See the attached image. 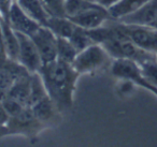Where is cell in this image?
<instances>
[{"mask_svg":"<svg viewBox=\"0 0 157 147\" xmlns=\"http://www.w3.org/2000/svg\"><path fill=\"white\" fill-rule=\"evenodd\" d=\"M78 53L76 48L68 38L57 37V59L72 63Z\"/></svg>","mask_w":157,"mask_h":147,"instance_id":"obj_17","label":"cell"},{"mask_svg":"<svg viewBox=\"0 0 157 147\" xmlns=\"http://www.w3.org/2000/svg\"><path fill=\"white\" fill-rule=\"evenodd\" d=\"M141 68L143 75L152 83L154 86L157 87V57L146 59L141 63H138Z\"/></svg>","mask_w":157,"mask_h":147,"instance_id":"obj_20","label":"cell"},{"mask_svg":"<svg viewBox=\"0 0 157 147\" xmlns=\"http://www.w3.org/2000/svg\"><path fill=\"white\" fill-rule=\"evenodd\" d=\"M90 1H96V0H90Z\"/></svg>","mask_w":157,"mask_h":147,"instance_id":"obj_28","label":"cell"},{"mask_svg":"<svg viewBox=\"0 0 157 147\" xmlns=\"http://www.w3.org/2000/svg\"><path fill=\"white\" fill-rule=\"evenodd\" d=\"M8 23L14 31L25 33L28 36H31L40 27L38 23H36L33 18H30L23 11V9L18 6V3L15 0L12 3L11 9H10Z\"/></svg>","mask_w":157,"mask_h":147,"instance_id":"obj_9","label":"cell"},{"mask_svg":"<svg viewBox=\"0 0 157 147\" xmlns=\"http://www.w3.org/2000/svg\"><path fill=\"white\" fill-rule=\"evenodd\" d=\"M1 103H2L3 107L6 108V111L8 112L10 117H14L16 115H18L21 112H23L26 106H24L22 103H20L18 101H16L15 99L9 97V96H6L2 100H1Z\"/></svg>","mask_w":157,"mask_h":147,"instance_id":"obj_22","label":"cell"},{"mask_svg":"<svg viewBox=\"0 0 157 147\" xmlns=\"http://www.w3.org/2000/svg\"><path fill=\"white\" fill-rule=\"evenodd\" d=\"M10 120V116L6 108L3 107L2 103L0 101V128H5L8 126V123Z\"/></svg>","mask_w":157,"mask_h":147,"instance_id":"obj_24","label":"cell"},{"mask_svg":"<svg viewBox=\"0 0 157 147\" xmlns=\"http://www.w3.org/2000/svg\"><path fill=\"white\" fill-rule=\"evenodd\" d=\"M98 5L99 3H97L96 1H90V0H65L66 16L68 18L73 17L85 10L94 8Z\"/></svg>","mask_w":157,"mask_h":147,"instance_id":"obj_18","label":"cell"},{"mask_svg":"<svg viewBox=\"0 0 157 147\" xmlns=\"http://www.w3.org/2000/svg\"><path fill=\"white\" fill-rule=\"evenodd\" d=\"M13 2L14 0H0V16L6 21H8L10 9Z\"/></svg>","mask_w":157,"mask_h":147,"instance_id":"obj_23","label":"cell"},{"mask_svg":"<svg viewBox=\"0 0 157 147\" xmlns=\"http://www.w3.org/2000/svg\"><path fill=\"white\" fill-rule=\"evenodd\" d=\"M30 78L31 73H27L21 76L14 82L7 95L22 103L26 107H28L29 97H30Z\"/></svg>","mask_w":157,"mask_h":147,"instance_id":"obj_12","label":"cell"},{"mask_svg":"<svg viewBox=\"0 0 157 147\" xmlns=\"http://www.w3.org/2000/svg\"><path fill=\"white\" fill-rule=\"evenodd\" d=\"M151 27H152V28H154V29H156V30H157V17H156V20H155V22L153 23V25H152V26H151Z\"/></svg>","mask_w":157,"mask_h":147,"instance_id":"obj_27","label":"cell"},{"mask_svg":"<svg viewBox=\"0 0 157 147\" xmlns=\"http://www.w3.org/2000/svg\"><path fill=\"white\" fill-rule=\"evenodd\" d=\"M120 0H96V2L99 3L100 6H102L105 9H109L112 6H114L115 3H117Z\"/></svg>","mask_w":157,"mask_h":147,"instance_id":"obj_26","label":"cell"},{"mask_svg":"<svg viewBox=\"0 0 157 147\" xmlns=\"http://www.w3.org/2000/svg\"><path fill=\"white\" fill-rule=\"evenodd\" d=\"M111 73L114 77L129 81L132 84L151 91L157 97V87L143 75L141 68L136 61L130 59H114L111 65Z\"/></svg>","mask_w":157,"mask_h":147,"instance_id":"obj_2","label":"cell"},{"mask_svg":"<svg viewBox=\"0 0 157 147\" xmlns=\"http://www.w3.org/2000/svg\"><path fill=\"white\" fill-rule=\"evenodd\" d=\"M46 27H48L57 37L68 38L69 39L78 26L66 16L65 17L51 16Z\"/></svg>","mask_w":157,"mask_h":147,"instance_id":"obj_14","label":"cell"},{"mask_svg":"<svg viewBox=\"0 0 157 147\" xmlns=\"http://www.w3.org/2000/svg\"><path fill=\"white\" fill-rule=\"evenodd\" d=\"M48 95L56 104L58 111L67 110L73 103V92L80 74L71 63L55 59L44 63L39 70Z\"/></svg>","mask_w":157,"mask_h":147,"instance_id":"obj_1","label":"cell"},{"mask_svg":"<svg viewBox=\"0 0 157 147\" xmlns=\"http://www.w3.org/2000/svg\"><path fill=\"white\" fill-rule=\"evenodd\" d=\"M0 28L2 32L3 42H5L6 52L8 59L13 61L18 60V39L16 32L12 29L8 21L0 16ZM18 62V61H17Z\"/></svg>","mask_w":157,"mask_h":147,"instance_id":"obj_11","label":"cell"},{"mask_svg":"<svg viewBox=\"0 0 157 147\" xmlns=\"http://www.w3.org/2000/svg\"><path fill=\"white\" fill-rule=\"evenodd\" d=\"M109 57L108 53L100 44L94 43L85 50L78 52L71 66L80 75L93 73L102 68Z\"/></svg>","mask_w":157,"mask_h":147,"instance_id":"obj_3","label":"cell"},{"mask_svg":"<svg viewBox=\"0 0 157 147\" xmlns=\"http://www.w3.org/2000/svg\"><path fill=\"white\" fill-rule=\"evenodd\" d=\"M23 11L40 26H46L51 15L40 0H15Z\"/></svg>","mask_w":157,"mask_h":147,"instance_id":"obj_10","label":"cell"},{"mask_svg":"<svg viewBox=\"0 0 157 147\" xmlns=\"http://www.w3.org/2000/svg\"><path fill=\"white\" fill-rule=\"evenodd\" d=\"M46 96L48 95L45 89V86H44L43 81H42L41 75L39 74V72L33 73L30 78V97H29L28 107L33 106V104L39 102L40 100L43 99Z\"/></svg>","mask_w":157,"mask_h":147,"instance_id":"obj_16","label":"cell"},{"mask_svg":"<svg viewBox=\"0 0 157 147\" xmlns=\"http://www.w3.org/2000/svg\"><path fill=\"white\" fill-rule=\"evenodd\" d=\"M111 18L109 10L98 5L94 8L85 10L73 17H70L69 20H71L78 27H81L85 30H92L101 27Z\"/></svg>","mask_w":157,"mask_h":147,"instance_id":"obj_6","label":"cell"},{"mask_svg":"<svg viewBox=\"0 0 157 147\" xmlns=\"http://www.w3.org/2000/svg\"><path fill=\"white\" fill-rule=\"evenodd\" d=\"M30 108L33 111L35 117L41 123H48L50 120H52L54 118L56 112L58 111L56 104L53 102V100L48 96L44 97L39 102H37L33 106H30Z\"/></svg>","mask_w":157,"mask_h":147,"instance_id":"obj_13","label":"cell"},{"mask_svg":"<svg viewBox=\"0 0 157 147\" xmlns=\"http://www.w3.org/2000/svg\"><path fill=\"white\" fill-rule=\"evenodd\" d=\"M27 73L29 72L17 61L8 59L0 66V101L8 95L14 82Z\"/></svg>","mask_w":157,"mask_h":147,"instance_id":"obj_8","label":"cell"},{"mask_svg":"<svg viewBox=\"0 0 157 147\" xmlns=\"http://www.w3.org/2000/svg\"><path fill=\"white\" fill-rule=\"evenodd\" d=\"M16 32L18 39V62L29 72L36 73L39 72L42 67V60L38 48L30 36L22 32Z\"/></svg>","mask_w":157,"mask_h":147,"instance_id":"obj_4","label":"cell"},{"mask_svg":"<svg viewBox=\"0 0 157 147\" xmlns=\"http://www.w3.org/2000/svg\"><path fill=\"white\" fill-rule=\"evenodd\" d=\"M51 16L65 17V0H40ZM67 17V16H66Z\"/></svg>","mask_w":157,"mask_h":147,"instance_id":"obj_21","label":"cell"},{"mask_svg":"<svg viewBox=\"0 0 157 147\" xmlns=\"http://www.w3.org/2000/svg\"><path fill=\"white\" fill-rule=\"evenodd\" d=\"M7 60H8V56H7V52H6L2 32H1V28H0V66L3 65Z\"/></svg>","mask_w":157,"mask_h":147,"instance_id":"obj_25","label":"cell"},{"mask_svg":"<svg viewBox=\"0 0 157 147\" xmlns=\"http://www.w3.org/2000/svg\"><path fill=\"white\" fill-rule=\"evenodd\" d=\"M69 40L74 45V47L76 48L78 52H81V51L85 50L86 47H88L90 45L95 43L92 38L90 37L87 30L81 28V27H76V29L73 31V33L69 38Z\"/></svg>","mask_w":157,"mask_h":147,"instance_id":"obj_19","label":"cell"},{"mask_svg":"<svg viewBox=\"0 0 157 147\" xmlns=\"http://www.w3.org/2000/svg\"><path fill=\"white\" fill-rule=\"evenodd\" d=\"M30 37L37 46L43 65L57 59V36L48 27L40 26Z\"/></svg>","mask_w":157,"mask_h":147,"instance_id":"obj_5","label":"cell"},{"mask_svg":"<svg viewBox=\"0 0 157 147\" xmlns=\"http://www.w3.org/2000/svg\"><path fill=\"white\" fill-rule=\"evenodd\" d=\"M157 17V0H148L138 10L121 17L118 21L130 26L151 27Z\"/></svg>","mask_w":157,"mask_h":147,"instance_id":"obj_7","label":"cell"},{"mask_svg":"<svg viewBox=\"0 0 157 147\" xmlns=\"http://www.w3.org/2000/svg\"><path fill=\"white\" fill-rule=\"evenodd\" d=\"M148 0H120L117 3L112 6L108 10L113 20H120L123 16L138 10Z\"/></svg>","mask_w":157,"mask_h":147,"instance_id":"obj_15","label":"cell"}]
</instances>
